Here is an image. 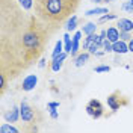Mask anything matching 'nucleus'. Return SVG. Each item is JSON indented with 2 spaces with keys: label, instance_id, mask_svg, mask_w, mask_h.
Here are the masks:
<instances>
[{
  "label": "nucleus",
  "instance_id": "nucleus-1",
  "mask_svg": "<svg viewBox=\"0 0 133 133\" xmlns=\"http://www.w3.org/2000/svg\"><path fill=\"white\" fill-rule=\"evenodd\" d=\"M51 35L53 33L50 32L49 27L35 14H32L27 27L18 36V39L15 42L17 49L20 51V56L27 68L41 59V56L44 55V51L49 45Z\"/></svg>",
  "mask_w": 133,
  "mask_h": 133
},
{
  "label": "nucleus",
  "instance_id": "nucleus-2",
  "mask_svg": "<svg viewBox=\"0 0 133 133\" xmlns=\"http://www.w3.org/2000/svg\"><path fill=\"white\" fill-rule=\"evenodd\" d=\"M80 3L82 0H33V14L55 33L76 14Z\"/></svg>",
  "mask_w": 133,
  "mask_h": 133
},
{
  "label": "nucleus",
  "instance_id": "nucleus-3",
  "mask_svg": "<svg viewBox=\"0 0 133 133\" xmlns=\"http://www.w3.org/2000/svg\"><path fill=\"white\" fill-rule=\"evenodd\" d=\"M30 15L18 0H0V38L17 42L29 24Z\"/></svg>",
  "mask_w": 133,
  "mask_h": 133
},
{
  "label": "nucleus",
  "instance_id": "nucleus-4",
  "mask_svg": "<svg viewBox=\"0 0 133 133\" xmlns=\"http://www.w3.org/2000/svg\"><path fill=\"white\" fill-rule=\"evenodd\" d=\"M27 66L24 65L17 44L8 38H0V94L6 92L8 83L21 74Z\"/></svg>",
  "mask_w": 133,
  "mask_h": 133
},
{
  "label": "nucleus",
  "instance_id": "nucleus-5",
  "mask_svg": "<svg viewBox=\"0 0 133 133\" xmlns=\"http://www.w3.org/2000/svg\"><path fill=\"white\" fill-rule=\"evenodd\" d=\"M20 116H21L23 123L27 124L26 130L38 132V125H36V124H38V123H39V119H41V115H39L38 109L32 108L29 103L23 101V103L20 104Z\"/></svg>",
  "mask_w": 133,
  "mask_h": 133
},
{
  "label": "nucleus",
  "instance_id": "nucleus-6",
  "mask_svg": "<svg viewBox=\"0 0 133 133\" xmlns=\"http://www.w3.org/2000/svg\"><path fill=\"white\" fill-rule=\"evenodd\" d=\"M103 42H104V39L100 35H97L95 32L89 33V35H86V39L83 42V50H88L91 55H95L100 47H103Z\"/></svg>",
  "mask_w": 133,
  "mask_h": 133
},
{
  "label": "nucleus",
  "instance_id": "nucleus-7",
  "mask_svg": "<svg viewBox=\"0 0 133 133\" xmlns=\"http://www.w3.org/2000/svg\"><path fill=\"white\" fill-rule=\"evenodd\" d=\"M86 112L92 116V118H100L103 115V106L98 100H91L86 106Z\"/></svg>",
  "mask_w": 133,
  "mask_h": 133
},
{
  "label": "nucleus",
  "instance_id": "nucleus-8",
  "mask_svg": "<svg viewBox=\"0 0 133 133\" xmlns=\"http://www.w3.org/2000/svg\"><path fill=\"white\" fill-rule=\"evenodd\" d=\"M21 116H20V106H12V108L6 110L5 112V119L8 121V123H17L18 119H20Z\"/></svg>",
  "mask_w": 133,
  "mask_h": 133
},
{
  "label": "nucleus",
  "instance_id": "nucleus-9",
  "mask_svg": "<svg viewBox=\"0 0 133 133\" xmlns=\"http://www.w3.org/2000/svg\"><path fill=\"white\" fill-rule=\"evenodd\" d=\"M66 56H68V53H66V51H62L61 55L55 56V58H51V64H50V68H51V71H59Z\"/></svg>",
  "mask_w": 133,
  "mask_h": 133
},
{
  "label": "nucleus",
  "instance_id": "nucleus-10",
  "mask_svg": "<svg viewBox=\"0 0 133 133\" xmlns=\"http://www.w3.org/2000/svg\"><path fill=\"white\" fill-rule=\"evenodd\" d=\"M116 27L119 32H132L133 30V21L129 18H118Z\"/></svg>",
  "mask_w": 133,
  "mask_h": 133
},
{
  "label": "nucleus",
  "instance_id": "nucleus-11",
  "mask_svg": "<svg viewBox=\"0 0 133 133\" xmlns=\"http://www.w3.org/2000/svg\"><path fill=\"white\" fill-rule=\"evenodd\" d=\"M36 83H38V77L35 74H29L27 77H24V80H23V91H32L33 88L36 86Z\"/></svg>",
  "mask_w": 133,
  "mask_h": 133
},
{
  "label": "nucleus",
  "instance_id": "nucleus-12",
  "mask_svg": "<svg viewBox=\"0 0 133 133\" xmlns=\"http://www.w3.org/2000/svg\"><path fill=\"white\" fill-rule=\"evenodd\" d=\"M112 50H114L115 53H119V55L127 53V51H129V42L123 41V39H118V41L114 42V47H112Z\"/></svg>",
  "mask_w": 133,
  "mask_h": 133
},
{
  "label": "nucleus",
  "instance_id": "nucleus-13",
  "mask_svg": "<svg viewBox=\"0 0 133 133\" xmlns=\"http://www.w3.org/2000/svg\"><path fill=\"white\" fill-rule=\"evenodd\" d=\"M108 106L112 110H118L119 106H121V101L118 98V94H112V95H109L108 97Z\"/></svg>",
  "mask_w": 133,
  "mask_h": 133
},
{
  "label": "nucleus",
  "instance_id": "nucleus-14",
  "mask_svg": "<svg viewBox=\"0 0 133 133\" xmlns=\"http://www.w3.org/2000/svg\"><path fill=\"white\" fill-rule=\"evenodd\" d=\"M80 38H82V32H76L74 36H73V47H71V56H77V51H79V42H80Z\"/></svg>",
  "mask_w": 133,
  "mask_h": 133
},
{
  "label": "nucleus",
  "instance_id": "nucleus-15",
  "mask_svg": "<svg viewBox=\"0 0 133 133\" xmlns=\"http://www.w3.org/2000/svg\"><path fill=\"white\" fill-rule=\"evenodd\" d=\"M89 51H85V53H80V55H77L74 58V65L76 66H83L86 62H88V59H89Z\"/></svg>",
  "mask_w": 133,
  "mask_h": 133
},
{
  "label": "nucleus",
  "instance_id": "nucleus-16",
  "mask_svg": "<svg viewBox=\"0 0 133 133\" xmlns=\"http://www.w3.org/2000/svg\"><path fill=\"white\" fill-rule=\"evenodd\" d=\"M108 39L112 42H115L119 39V30H118V27H109L108 30Z\"/></svg>",
  "mask_w": 133,
  "mask_h": 133
},
{
  "label": "nucleus",
  "instance_id": "nucleus-17",
  "mask_svg": "<svg viewBox=\"0 0 133 133\" xmlns=\"http://www.w3.org/2000/svg\"><path fill=\"white\" fill-rule=\"evenodd\" d=\"M77 21H79V18H77V15H71L70 18H68V21H66V32H73V30H76V27H77Z\"/></svg>",
  "mask_w": 133,
  "mask_h": 133
},
{
  "label": "nucleus",
  "instance_id": "nucleus-18",
  "mask_svg": "<svg viewBox=\"0 0 133 133\" xmlns=\"http://www.w3.org/2000/svg\"><path fill=\"white\" fill-rule=\"evenodd\" d=\"M71 47H73V39L70 38L68 33H65V35H64V51L71 53Z\"/></svg>",
  "mask_w": 133,
  "mask_h": 133
},
{
  "label": "nucleus",
  "instance_id": "nucleus-19",
  "mask_svg": "<svg viewBox=\"0 0 133 133\" xmlns=\"http://www.w3.org/2000/svg\"><path fill=\"white\" fill-rule=\"evenodd\" d=\"M101 14H108V9L106 8H95V9H89L86 11V17H92V15H101Z\"/></svg>",
  "mask_w": 133,
  "mask_h": 133
},
{
  "label": "nucleus",
  "instance_id": "nucleus-20",
  "mask_svg": "<svg viewBox=\"0 0 133 133\" xmlns=\"http://www.w3.org/2000/svg\"><path fill=\"white\" fill-rule=\"evenodd\" d=\"M83 33H86V35H89V33H94L97 30V24L95 23H86V24H83Z\"/></svg>",
  "mask_w": 133,
  "mask_h": 133
},
{
  "label": "nucleus",
  "instance_id": "nucleus-21",
  "mask_svg": "<svg viewBox=\"0 0 133 133\" xmlns=\"http://www.w3.org/2000/svg\"><path fill=\"white\" fill-rule=\"evenodd\" d=\"M9 124H11V123H9ZM9 124H8V121H6V123H3L2 127H0V133H6V132L17 133V132H18V129H15V127H12V125H9Z\"/></svg>",
  "mask_w": 133,
  "mask_h": 133
},
{
  "label": "nucleus",
  "instance_id": "nucleus-22",
  "mask_svg": "<svg viewBox=\"0 0 133 133\" xmlns=\"http://www.w3.org/2000/svg\"><path fill=\"white\" fill-rule=\"evenodd\" d=\"M62 51H64V44H62V41L59 39V41L56 42V45H55V50H53V53H51V58H55V56L61 55Z\"/></svg>",
  "mask_w": 133,
  "mask_h": 133
},
{
  "label": "nucleus",
  "instance_id": "nucleus-23",
  "mask_svg": "<svg viewBox=\"0 0 133 133\" xmlns=\"http://www.w3.org/2000/svg\"><path fill=\"white\" fill-rule=\"evenodd\" d=\"M118 18V15L116 14H103V15L100 17V20H98V23H104V21H109V20H116Z\"/></svg>",
  "mask_w": 133,
  "mask_h": 133
},
{
  "label": "nucleus",
  "instance_id": "nucleus-24",
  "mask_svg": "<svg viewBox=\"0 0 133 133\" xmlns=\"http://www.w3.org/2000/svg\"><path fill=\"white\" fill-rule=\"evenodd\" d=\"M18 2L23 6V9H26V11H29V9L33 8V0H18Z\"/></svg>",
  "mask_w": 133,
  "mask_h": 133
},
{
  "label": "nucleus",
  "instance_id": "nucleus-25",
  "mask_svg": "<svg viewBox=\"0 0 133 133\" xmlns=\"http://www.w3.org/2000/svg\"><path fill=\"white\" fill-rule=\"evenodd\" d=\"M112 47H114V42L109 41V39H104V42H103V50H104L106 53H109V51H114Z\"/></svg>",
  "mask_w": 133,
  "mask_h": 133
},
{
  "label": "nucleus",
  "instance_id": "nucleus-26",
  "mask_svg": "<svg viewBox=\"0 0 133 133\" xmlns=\"http://www.w3.org/2000/svg\"><path fill=\"white\" fill-rule=\"evenodd\" d=\"M119 39L129 42L130 39H132V35H130V32H119Z\"/></svg>",
  "mask_w": 133,
  "mask_h": 133
},
{
  "label": "nucleus",
  "instance_id": "nucleus-27",
  "mask_svg": "<svg viewBox=\"0 0 133 133\" xmlns=\"http://www.w3.org/2000/svg\"><path fill=\"white\" fill-rule=\"evenodd\" d=\"M110 71V66L109 65H98L95 66V73H108Z\"/></svg>",
  "mask_w": 133,
  "mask_h": 133
},
{
  "label": "nucleus",
  "instance_id": "nucleus-28",
  "mask_svg": "<svg viewBox=\"0 0 133 133\" xmlns=\"http://www.w3.org/2000/svg\"><path fill=\"white\" fill-rule=\"evenodd\" d=\"M123 9H124V11H130V12H133V0L132 2L124 3V5H123Z\"/></svg>",
  "mask_w": 133,
  "mask_h": 133
},
{
  "label": "nucleus",
  "instance_id": "nucleus-29",
  "mask_svg": "<svg viewBox=\"0 0 133 133\" xmlns=\"http://www.w3.org/2000/svg\"><path fill=\"white\" fill-rule=\"evenodd\" d=\"M56 109H58V108H49V110H50V116H51L53 119H56V118H58V112H56Z\"/></svg>",
  "mask_w": 133,
  "mask_h": 133
},
{
  "label": "nucleus",
  "instance_id": "nucleus-30",
  "mask_svg": "<svg viewBox=\"0 0 133 133\" xmlns=\"http://www.w3.org/2000/svg\"><path fill=\"white\" fill-rule=\"evenodd\" d=\"M47 108H59V103L58 101H51V103L47 104Z\"/></svg>",
  "mask_w": 133,
  "mask_h": 133
},
{
  "label": "nucleus",
  "instance_id": "nucleus-31",
  "mask_svg": "<svg viewBox=\"0 0 133 133\" xmlns=\"http://www.w3.org/2000/svg\"><path fill=\"white\" fill-rule=\"evenodd\" d=\"M129 51H133V38L129 41Z\"/></svg>",
  "mask_w": 133,
  "mask_h": 133
},
{
  "label": "nucleus",
  "instance_id": "nucleus-32",
  "mask_svg": "<svg viewBox=\"0 0 133 133\" xmlns=\"http://www.w3.org/2000/svg\"><path fill=\"white\" fill-rule=\"evenodd\" d=\"M91 2H94V3H103L104 0H91Z\"/></svg>",
  "mask_w": 133,
  "mask_h": 133
},
{
  "label": "nucleus",
  "instance_id": "nucleus-33",
  "mask_svg": "<svg viewBox=\"0 0 133 133\" xmlns=\"http://www.w3.org/2000/svg\"><path fill=\"white\" fill-rule=\"evenodd\" d=\"M104 2H115V0H104Z\"/></svg>",
  "mask_w": 133,
  "mask_h": 133
}]
</instances>
